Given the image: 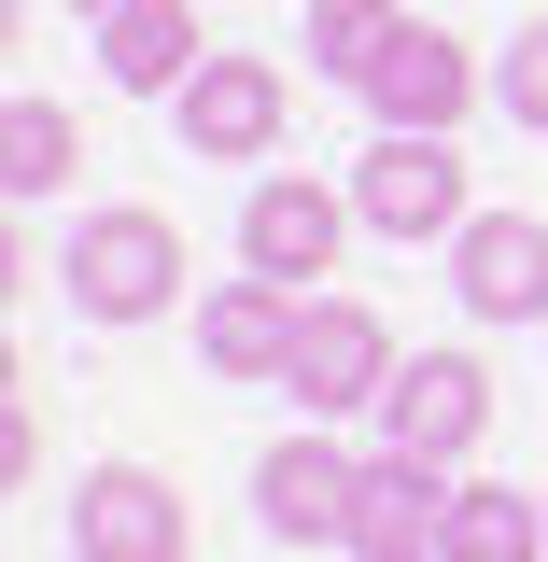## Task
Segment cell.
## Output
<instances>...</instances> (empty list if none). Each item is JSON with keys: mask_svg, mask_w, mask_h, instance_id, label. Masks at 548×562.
Masks as SVG:
<instances>
[{"mask_svg": "<svg viewBox=\"0 0 548 562\" xmlns=\"http://www.w3.org/2000/svg\"><path fill=\"white\" fill-rule=\"evenodd\" d=\"M183 281H198V254H183V225H169L155 198L85 211V225H70V254H57V295L85 310V324H169V310H183Z\"/></svg>", "mask_w": 548, "mask_h": 562, "instance_id": "obj_1", "label": "cell"}, {"mask_svg": "<svg viewBox=\"0 0 548 562\" xmlns=\"http://www.w3.org/2000/svg\"><path fill=\"white\" fill-rule=\"evenodd\" d=\"M394 366H409V351H394V324H380L366 295H310L281 394H295L310 422H351V408H380V394H394Z\"/></svg>", "mask_w": 548, "mask_h": 562, "instance_id": "obj_2", "label": "cell"}, {"mask_svg": "<svg viewBox=\"0 0 548 562\" xmlns=\"http://www.w3.org/2000/svg\"><path fill=\"white\" fill-rule=\"evenodd\" d=\"M57 520H70V562H198V520L155 464H85Z\"/></svg>", "mask_w": 548, "mask_h": 562, "instance_id": "obj_3", "label": "cell"}, {"mask_svg": "<svg viewBox=\"0 0 548 562\" xmlns=\"http://www.w3.org/2000/svg\"><path fill=\"white\" fill-rule=\"evenodd\" d=\"M351 211H366L380 239H465V225H479V211H465V155H450L436 127H380L366 140Z\"/></svg>", "mask_w": 548, "mask_h": 562, "instance_id": "obj_4", "label": "cell"}, {"mask_svg": "<svg viewBox=\"0 0 548 562\" xmlns=\"http://www.w3.org/2000/svg\"><path fill=\"white\" fill-rule=\"evenodd\" d=\"M351 225H366V211H351L338 183H310V169H268V183L239 198V268L310 295V281H338V239H351Z\"/></svg>", "mask_w": 548, "mask_h": 562, "instance_id": "obj_5", "label": "cell"}, {"mask_svg": "<svg viewBox=\"0 0 548 562\" xmlns=\"http://www.w3.org/2000/svg\"><path fill=\"white\" fill-rule=\"evenodd\" d=\"M479 436H492V366H479V351H409L394 394H380V450H409V464H465Z\"/></svg>", "mask_w": 548, "mask_h": 562, "instance_id": "obj_6", "label": "cell"}, {"mask_svg": "<svg viewBox=\"0 0 548 562\" xmlns=\"http://www.w3.org/2000/svg\"><path fill=\"white\" fill-rule=\"evenodd\" d=\"M169 113L198 140V169H254V155H281V127H295V85H281V57H198V85H183Z\"/></svg>", "mask_w": 548, "mask_h": 562, "instance_id": "obj_7", "label": "cell"}, {"mask_svg": "<svg viewBox=\"0 0 548 562\" xmlns=\"http://www.w3.org/2000/svg\"><path fill=\"white\" fill-rule=\"evenodd\" d=\"M351 492H366V464L310 422V436H281L268 464H254V520H268L281 549H351Z\"/></svg>", "mask_w": 548, "mask_h": 562, "instance_id": "obj_8", "label": "cell"}, {"mask_svg": "<svg viewBox=\"0 0 548 562\" xmlns=\"http://www.w3.org/2000/svg\"><path fill=\"white\" fill-rule=\"evenodd\" d=\"M295 324H310V295L239 268V281L198 295V366H211V380H281V366H295Z\"/></svg>", "mask_w": 548, "mask_h": 562, "instance_id": "obj_9", "label": "cell"}, {"mask_svg": "<svg viewBox=\"0 0 548 562\" xmlns=\"http://www.w3.org/2000/svg\"><path fill=\"white\" fill-rule=\"evenodd\" d=\"M450 295H465L479 324H548V225L535 211H479V225L450 239Z\"/></svg>", "mask_w": 548, "mask_h": 562, "instance_id": "obj_10", "label": "cell"}, {"mask_svg": "<svg viewBox=\"0 0 548 562\" xmlns=\"http://www.w3.org/2000/svg\"><path fill=\"white\" fill-rule=\"evenodd\" d=\"M436 535H450V464L380 450L366 492H351V562H436Z\"/></svg>", "mask_w": 548, "mask_h": 562, "instance_id": "obj_11", "label": "cell"}, {"mask_svg": "<svg viewBox=\"0 0 548 562\" xmlns=\"http://www.w3.org/2000/svg\"><path fill=\"white\" fill-rule=\"evenodd\" d=\"M366 99H380V127H465V113H479V57H465V43H450V29H409V43H394V57L366 70Z\"/></svg>", "mask_w": 548, "mask_h": 562, "instance_id": "obj_12", "label": "cell"}, {"mask_svg": "<svg viewBox=\"0 0 548 562\" xmlns=\"http://www.w3.org/2000/svg\"><path fill=\"white\" fill-rule=\"evenodd\" d=\"M198 0H127V14H99V70L127 85V99H183L198 85Z\"/></svg>", "mask_w": 548, "mask_h": 562, "instance_id": "obj_13", "label": "cell"}, {"mask_svg": "<svg viewBox=\"0 0 548 562\" xmlns=\"http://www.w3.org/2000/svg\"><path fill=\"white\" fill-rule=\"evenodd\" d=\"M548 549V506L506 479H450V535H436V562H535Z\"/></svg>", "mask_w": 548, "mask_h": 562, "instance_id": "obj_14", "label": "cell"}, {"mask_svg": "<svg viewBox=\"0 0 548 562\" xmlns=\"http://www.w3.org/2000/svg\"><path fill=\"white\" fill-rule=\"evenodd\" d=\"M0 183H14V198H57V183H85V127H70L57 99H14V113H0Z\"/></svg>", "mask_w": 548, "mask_h": 562, "instance_id": "obj_15", "label": "cell"}, {"mask_svg": "<svg viewBox=\"0 0 548 562\" xmlns=\"http://www.w3.org/2000/svg\"><path fill=\"white\" fill-rule=\"evenodd\" d=\"M409 43V14L394 0H310V70H338V85H366V70Z\"/></svg>", "mask_w": 548, "mask_h": 562, "instance_id": "obj_16", "label": "cell"}, {"mask_svg": "<svg viewBox=\"0 0 548 562\" xmlns=\"http://www.w3.org/2000/svg\"><path fill=\"white\" fill-rule=\"evenodd\" d=\"M492 85H506V113H521V127L548 140V14L521 29V43H506V70H492Z\"/></svg>", "mask_w": 548, "mask_h": 562, "instance_id": "obj_17", "label": "cell"}, {"mask_svg": "<svg viewBox=\"0 0 548 562\" xmlns=\"http://www.w3.org/2000/svg\"><path fill=\"white\" fill-rule=\"evenodd\" d=\"M70 14H85V29H99V14H127V0H70Z\"/></svg>", "mask_w": 548, "mask_h": 562, "instance_id": "obj_18", "label": "cell"}]
</instances>
